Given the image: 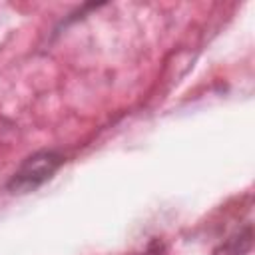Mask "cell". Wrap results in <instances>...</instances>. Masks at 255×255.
Wrapping results in <instances>:
<instances>
[{"label": "cell", "instance_id": "cell-1", "mask_svg": "<svg viewBox=\"0 0 255 255\" xmlns=\"http://www.w3.org/2000/svg\"><path fill=\"white\" fill-rule=\"evenodd\" d=\"M62 157L54 151H38L34 155H30L20 169L12 175L8 187L14 193H28L36 187H40L46 179L52 177V173L60 167Z\"/></svg>", "mask_w": 255, "mask_h": 255}]
</instances>
